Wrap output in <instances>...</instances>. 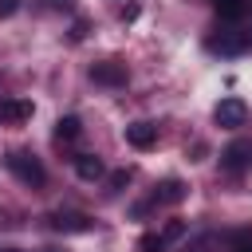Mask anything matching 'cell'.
Segmentation results:
<instances>
[{
    "mask_svg": "<svg viewBox=\"0 0 252 252\" xmlns=\"http://www.w3.org/2000/svg\"><path fill=\"white\" fill-rule=\"evenodd\" d=\"M4 161H8V169H12L24 185H32V189H39V185L47 181V169L39 165V158H32V154H24V150H12Z\"/></svg>",
    "mask_w": 252,
    "mask_h": 252,
    "instance_id": "cell-1",
    "label": "cell"
},
{
    "mask_svg": "<svg viewBox=\"0 0 252 252\" xmlns=\"http://www.w3.org/2000/svg\"><path fill=\"white\" fill-rule=\"evenodd\" d=\"M205 47L213 55H244L248 51V35H244V28H224V32H213L205 39Z\"/></svg>",
    "mask_w": 252,
    "mask_h": 252,
    "instance_id": "cell-2",
    "label": "cell"
},
{
    "mask_svg": "<svg viewBox=\"0 0 252 252\" xmlns=\"http://www.w3.org/2000/svg\"><path fill=\"white\" fill-rule=\"evenodd\" d=\"M213 118H217V126L236 130V126H244L248 106H244V98H220V102H217V110H213Z\"/></svg>",
    "mask_w": 252,
    "mask_h": 252,
    "instance_id": "cell-3",
    "label": "cell"
},
{
    "mask_svg": "<svg viewBox=\"0 0 252 252\" xmlns=\"http://www.w3.org/2000/svg\"><path fill=\"white\" fill-rule=\"evenodd\" d=\"M91 79H94V83H102V87H126L130 71H126V63L106 59V63H94V67H91Z\"/></svg>",
    "mask_w": 252,
    "mask_h": 252,
    "instance_id": "cell-4",
    "label": "cell"
},
{
    "mask_svg": "<svg viewBox=\"0 0 252 252\" xmlns=\"http://www.w3.org/2000/svg\"><path fill=\"white\" fill-rule=\"evenodd\" d=\"M32 114H35L32 98H0V122H4V126H20V122H28Z\"/></svg>",
    "mask_w": 252,
    "mask_h": 252,
    "instance_id": "cell-5",
    "label": "cell"
},
{
    "mask_svg": "<svg viewBox=\"0 0 252 252\" xmlns=\"http://www.w3.org/2000/svg\"><path fill=\"white\" fill-rule=\"evenodd\" d=\"M220 165L228 173H240V169H252V142H232L224 154H220Z\"/></svg>",
    "mask_w": 252,
    "mask_h": 252,
    "instance_id": "cell-6",
    "label": "cell"
},
{
    "mask_svg": "<svg viewBox=\"0 0 252 252\" xmlns=\"http://www.w3.org/2000/svg\"><path fill=\"white\" fill-rule=\"evenodd\" d=\"M126 142H130L134 150H150V146L158 142V126H154V122H130V126H126Z\"/></svg>",
    "mask_w": 252,
    "mask_h": 252,
    "instance_id": "cell-7",
    "label": "cell"
},
{
    "mask_svg": "<svg viewBox=\"0 0 252 252\" xmlns=\"http://www.w3.org/2000/svg\"><path fill=\"white\" fill-rule=\"evenodd\" d=\"M75 173H79L83 181H98V177L106 173V165H102L98 154H79V158H75Z\"/></svg>",
    "mask_w": 252,
    "mask_h": 252,
    "instance_id": "cell-8",
    "label": "cell"
},
{
    "mask_svg": "<svg viewBox=\"0 0 252 252\" xmlns=\"http://www.w3.org/2000/svg\"><path fill=\"white\" fill-rule=\"evenodd\" d=\"M51 228H59V232H87L91 217H83V213H51Z\"/></svg>",
    "mask_w": 252,
    "mask_h": 252,
    "instance_id": "cell-9",
    "label": "cell"
},
{
    "mask_svg": "<svg viewBox=\"0 0 252 252\" xmlns=\"http://www.w3.org/2000/svg\"><path fill=\"white\" fill-rule=\"evenodd\" d=\"M154 201H161V205H177V201H185V181H177V177L161 181L158 193H154Z\"/></svg>",
    "mask_w": 252,
    "mask_h": 252,
    "instance_id": "cell-10",
    "label": "cell"
},
{
    "mask_svg": "<svg viewBox=\"0 0 252 252\" xmlns=\"http://www.w3.org/2000/svg\"><path fill=\"white\" fill-rule=\"evenodd\" d=\"M79 134H83V122H79L75 114H67V118L55 122V138H59V142H75Z\"/></svg>",
    "mask_w": 252,
    "mask_h": 252,
    "instance_id": "cell-11",
    "label": "cell"
},
{
    "mask_svg": "<svg viewBox=\"0 0 252 252\" xmlns=\"http://www.w3.org/2000/svg\"><path fill=\"white\" fill-rule=\"evenodd\" d=\"M213 8H217L220 20H240L248 4H244V0H213Z\"/></svg>",
    "mask_w": 252,
    "mask_h": 252,
    "instance_id": "cell-12",
    "label": "cell"
},
{
    "mask_svg": "<svg viewBox=\"0 0 252 252\" xmlns=\"http://www.w3.org/2000/svg\"><path fill=\"white\" fill-rule=\"evenodd\" d=\"M169 244L161 240V232H146L142 240H138V252H165Z\"/></svg>",
    "mask_w": 252,
    "mask_h": 252,
    "instance_id": "cell-13",
    "label": "cell"
},
{
    "mask_svg": "<svg viewBox=\"0 0 252 252\" xmlns=\"http://www.w3.org/2000/svg\"><path fill=\"white\" fill-rule=\"evenodd\" d=\"M185 232H189V224H185V220H169V224L161 228V240H165V244H173V240H181Z\"/></svg>",
    "mask_w": 252,
    "mask_h": 252,
    "instance_id": "cell-14",
    "label": "cell"
},
{
    "mask_svg": "<svg viewBox=\"0 0 252 252\" xmlns=\"http://www.w3.org/2000/svg\"><path fill=\"white\" fill-rule=\"evenodd\" d=\"M228 252H252V228H240V232H232V244H228Z\"/></svg>",
    "mask_w": 252,
    "mask_h": 252,
    "instance_id": "cell-15",
    "label": "cell"
},
{
    "mask_svg": "<svg viewBox=\"0 0 252 252\" xmlns=\"http://www.w3.org/2000/svg\"><path fill=\"white\" fill-rule=\"evenodd\" d=\"M106 185H110V193H118L122 185H130V169H114V173L106 177Z\"/></svg>",
    "mask_w": 252,
    "mask_h": 252,
    "instance_id": "cell-16",
    "label": "cell"
},
{
    "mask_svg": "<svg viewBox=\"0 0 252 252\" xmlns=\"http://www.w3.org/2000/svg\"><path fill=\"white\" fill-rule=\"evenodd\" d=\"M16 12H20V0H0V20H8Z\"/></svg>",
    "mask_w": 252,
    "mask_h": 252,
    "instance_id": "cell-17",
    "label": "cell"
},
{
    "mask_svg": "<svg viewBox=\"0 0 252 252\" xmlns=\"http://www.w3.org/2000/svg\"><path fill=\"white\" fill-rule=\"evenodd\" d=\"M83 35H87V20H75V28H71V39H75V43H79V39H83Z\"/></svg>",
    "mask_w": 252,
    "mask_h": 252,
    "instance_id": "cell-18",
    "label": "cell"
},
{
    "mask_svg": "<svg viewBox=\"0 0 252 252\" xmlns=\"http://www.w3.org/2000/svg\"><path fill=\"white\" fill-rule=\"evenodd\" d=\"M244 35H248V47H252V24H248V28H244Z\"/></svg>",
    "mask_w": 252,
    "mask_h": 252,
    "instance_id": "cell-19",
    "label": "cell"
},
{
    "mask_svg": "<svg viewBox=\"0 0 252 252\" xmlns=\"http://www.w3.org/2000/svg\"><path fill=\"white\" fill-rule=\"evenodd\" d=\"M0 252H20V248H0Z\"/></svg>",
    "mask_w": 252,
    "mask_h": 252,
    "instance_id": "cell-20",
    "label": "cell"
},
{
    "mask_svg": "<svg viewBox=\"0 0 252 252\" xmlns=\"http://www.w3.org/2000/svg\"><path fill=\"white\" fill-rule=\"evenodd\" d=\"M43 252H59V248H43Z\"/></svg>",
    "mask_w": 252,
    "mask_h": 252,
    "instance_id": "cell-21",
    "label": "cell"
}]
</instances>
